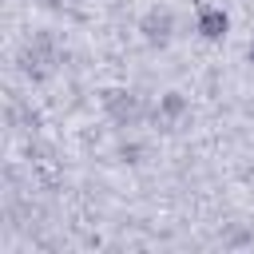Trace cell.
<instances>
[{"label":"cell","instance_id":"obj_1","mask_svg":"<svg viewBox=\"0 0 254 254\" xmlns=\"http://www.w3.org/2000/svg\"><path fill=\"white\" fill-rule=\"evenodd\" d=\"M139 32H143V40L151 44V48H167L171 40H175V12L171 8H147L143 12V20H139Z\"/></svg>","mask_w":254,"mask_h":254},{"label":"cell","instance_id":"obj_2","mask_svg":"<svg viewBox=\"0 0 254 254\" xmlns=\"http://www.w3.org/2000/svg\"><path fill=\"white\" fill-rule=\"evenodd\" d=\"M194 32L206 40V44H222L230 36V12L218 8V4H198L194 8Z\"/></svg>","mask_w":254,"mask_h":254},{"label":"cell","instance_id":"obj_3","mask_svg":"<svg viewBox=\"0 0 254 254\" xmlns=\"http://www.w3.org/2000/svg\"><path fill=\"white\" fill-rule=\"evenodd\" d=\"M103 103H107V111H111L119 123H127V127L143 119V103H139L131 91H107V99H103Z\"/></svg>","mask_w":254,"mask_h":254},{"label":"cell","instance_id":"obj_4","mask_svg":"<svg viewBox=\"0 0 254 254\" xmlns=\"http://www.w3.org/2000/svg\"><path fill=\"white\" fill-rule=\"evenodd\" d=\"M155 115H159V119H167V123L183 119V115H187V95H183V91H163V95H159Z\"/></svg>","mask_w":254,"mask_h":254},{"label":"cell","instance_id":"obj_5","mask_svg":"<svg viewBox=\"0 0 254 254\" xmlns=\"http://www.w3.org/2000/svg\"><path fill=\"white\" fill-rule=\"evenodd\" d=\"M139 155H143L139 143H123V147H119V159H123V163H139Z\"/></svg>","mask_w":254,"mask_h":254},{"label":"cell","instance_id":"obj_6","mask_svg":"<svg viewBox=\"0 0 254 254\" xmlns=\"http://www.w3.org/2000/svg\"><path fill=\"white\" fill-rule=\"evenodd\" d=\"M246 60H250V64H254V40H250V48H246Z\"/></svg>","mask_w":254,"mask_h":254}]
</instances>
